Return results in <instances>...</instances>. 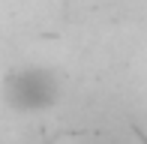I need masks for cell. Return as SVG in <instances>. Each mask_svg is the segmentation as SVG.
Wrapping results in <instances>:
<instances>
[{"label": "cell", "mask_w": 147, "mask_h": 144, "mask_svg": "<svg viewBox=\"0 0 147 144\" xmlns=\"http://www.w3.org/2000/svg\"><path fill=\"white\" fill-rule=\"evenodd\" d=\"M6 102L15 108H42L54 99V84L45 69H15L6 78Z\"/></svg>", "instance_id": "1"}]
</instances>
